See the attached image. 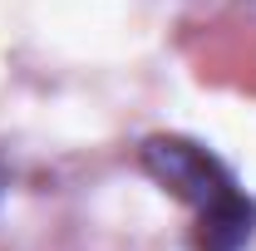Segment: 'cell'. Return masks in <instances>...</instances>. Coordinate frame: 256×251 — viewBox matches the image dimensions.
<instances>
[{
	"label": "cell",
	"instance_id": "cell-1",
	"mask_svg": "<svg viewBox=\"0 0 256 251\" xmlns=\"http://www.w3.org/2000/svg\"><path fill=\"white\" fill-rule=\"evenodd\" d=\"M138 168L192 207V251H246L256 236V197L207 143L188 133H153L138 148Z\"/></svg>",
	"mask_w": 256,
	"mask_h": 251
}]
</instances>
